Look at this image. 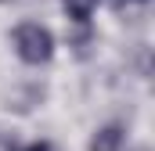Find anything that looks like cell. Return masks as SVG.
Instances as JSON below:
<instances>
[{"label":"cell","instance_id":"cell-6","mask_svg":"<svg viewBox=\"0 0 155 151\" xmlns=\"http://www.w3.org/2000/svg\"><path fill=\"white\" fill-rule=\"evenodd\" d=\"M112 4H116V7H123V4H134V0H112Z\"/></svg>","mask_w":155,"mask_h":151},{"label":"cell","instance_id":"cell-3","mask_svg":"<svg viewBox=\"0 0 155 151\" xmlns=\"http://www.w3.org/2000/svg\"><path fill=\"white\" fill-rule=\"evenodd\" d=\"M61 4H65V14L76 25H87L90 14H94V7H97V0H61Z\"/></svg>","mask_w":155,"mask_h":151},{"label":"cell","instance_id":"cell-2","mask_svg":"<svg viewBox=\"0 0 155 151\" xmlns=\"http://www.w3.org/2000/svg\"><path fill=\"white\" fill-rule=\"evenodd\" d=\"M123 148V126H105L90 137V151H119Z\"/></svg>","mask_w":155,"mask_h":151},{"label":"cell","instance_id":"cell-1","mask_svg":"<svg viewBox=\"0 0 155 151\" xmlns=\"http://www.w3.org/2000/svg\"><path fill=\"white\" fill-rule=\"evenodd\" d=\"M15 50H18V58H22L25 65H43V61H51V54H54V36H51V29H43L40 22H22V25L15 29Z\"/></svg>","mask_w":155,"mask_h":151},{"label":"cell","instance_id":"cell-5","mask_svg":"<svg viewBox=\"0 0 155 151\" xmlns=\"http://www.w3.org/2000/svg\"><path fill=\"white\" fill-rule=\"evenodd\" d=\"M25 151H54V148H51L47 140H36V144H29V148H25Z\"/></svg>","mask_w":155,"mask_h":151},{"label":"cell","instance_id":"cell-7","mask_svg":"<svg viewBox=\"0 0 155 151\" xmlns=\"http://www.w3.org/2000/svg\"><path fill=\"white\" fill-rule=\"evenodd\" d=\"M0 4H7V0H0Z\"/></svg>","mask_w":155,"mask_h":151},{"label":"cell","instance_id":"cell-4","mask_svg":"<svg viewBox=\"0 0 155 151\" xmlns=\"http://www.w3.org/2000/svg\"><path fill=\"white\" fill-rule=\"evenodd\" d=\"M0 151H15V137H4L0 133Z\"/></svg>","mask_w":155,"mask_h":151}]
</instances>
